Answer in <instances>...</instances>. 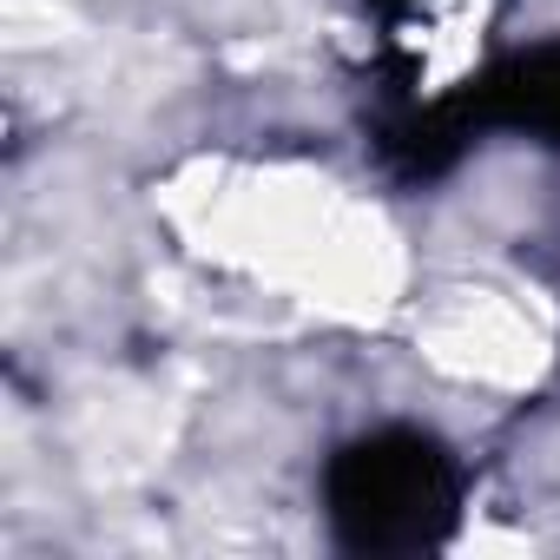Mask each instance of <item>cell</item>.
Instances as JSON below:
<instances>
[{
  "label": "cell",
  "mask_w": 560,
  "mask_h": 560,
  "mask_svg": "<svg viewBox=\"0 0 560 560\" xmlns=\"http://www.w3.org/2000/svg\"><path fill=\"white\" fill-rule=\"evenodd\" d=\"M514 113L534 119L540 132H560V47L540 54L534 67H521V80H514Z\"/></svg>",
  "instance_id": "7a4b0ae2"
},
{
  "label": "cell",
  "mask_w": 560,
  "mask_h": 560,
  "mask_svg": "<svg viewBox=\"0 0 560 560\" xmlns=\"http://www.w3.org/2000/svg\"><path fill=\"white\" fill-rule=\"evenodd\" d=\"M337 508L376 547H389V540H429L435 514L448 508V475H442L435 448H422V442H370V448H357L343 462Z\"/></svg>",
  "instance_id": "6da1fadb"
}]
</instances>
